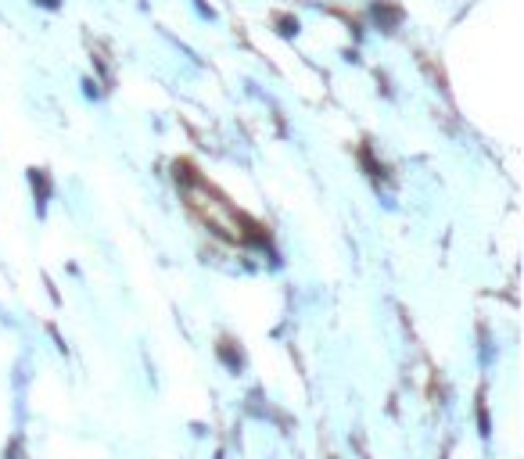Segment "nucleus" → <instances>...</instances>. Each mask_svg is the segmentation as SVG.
Masks as SVG:
<instances>
[{
    "mask_svg": "<svg viewBox=\"0 0 524 459\" xmlns=\"http://www.w3.org/2000/svg\"><path fill=\"white\" fill-rule=\"evenodd\" d=\"M183 194L187 201H191V208L208 223V230H216V234L230 237V241H241L244 237V230H241V219L226 208V201L216 194V191H208V187L201 180H187L183 187Z\"/></svg>",
    "mask_w": 524,
    "mask_h": 459,
    "instance_id": "1",
    "label": "nucleus"
}]
</instances>
